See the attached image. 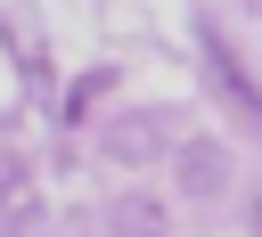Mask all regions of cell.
Segmentation results:
<instances>
[{"label":"cell","instance_id":"cell-1","mask_svg":"<svg viewBox=\"0 0 262 237\" xmlns=\"http://www.w3.org/2000/svg\"><path fill=\"white\" fill-rule=\"evenodd\" d=\"M196 49H205V74H213V90L237 106V123H246V131H262V90H254V82H246V65L229 57V41H221L213 25H196Z\"/></svg>","mask_w":262,"mask_h":237},{"label":"cell","instance_id":"cell-2","mask_svg":"<svg viewBox=\"0 0 262 237\" xmlns=\"http://www.w3.org/2000/svg\"><path fill=\"white\" fill-rule=\"evenodd\" d=\"M180 180H188V188H221V180H229V155H221V147H180Z\"/></svg>","mask_w":262,"mask_h":237},{"label":"cell","instance_id":"cell-3","mask_svg":"<svg viewBox=\"0 0 262 237\" xmlns=\"http://www.w3.org/2000/svg\"><path fill=\"white\" fill-rule=\"evenodd\" d=\"M254 237H262V196H254Z\"/></svg>","mask_w":262,"mask_h":237}]
</instances>
